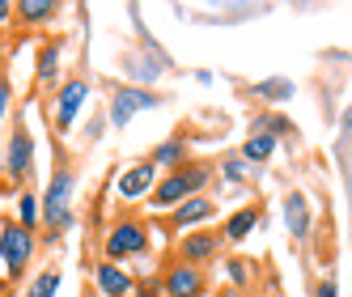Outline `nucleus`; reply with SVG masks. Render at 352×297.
<instances>
[{
  "instance_id": "13",
  "label": "nucleus",
  "mask_w": 352,
  "mask_h": 297,
  "mask_svg": "<svg viewBox=\"0 0 352 297\" xmlns=\"http://www.w3.org/2000/svg\"><path fill=\"white\" fill-rule=\"evenodd\" d=\"M259 217H263V208H259V204H242L238 212L225 217V226H221V242H242V238H250V234H255V226H259Z\"/></svg>"
},
{
  "instance_id": "3",
  "label": "nucleus",
  "mask_w": 352,
  "mask_h": 297,
  "mask_svg": "<svg viewBox=\"0 0 352 297\" xmlns=\"http://www.w3.org/2000/svg\"><path fill=\"white\" fill-rule=\"evenodd\" d=\"M34 234L30 230H21L17 221H5L0 226V259H5V276L17 280V276H26V267L34 259Z\"/></svg>"
},
{
  "instance_id": "11",
  "label": "nucleus",
  "mask_w": 352,
  "mask_h": 297,
  "mask_svg": "<svg viewBox=\"0 0 352 297\" xmlns=\"http://www.w3.org/2000/svg\"><path fill=\"white\" fill-rule=\"evenodd\" d=\"M94 280H98V289H102V297H128L132 293V272L128 267H119V263H111V259H102L94 267Z\"/></svg>"
},
{
  "instance_id": "12",
  "label": "nucleus",
  "mask_w": 352,
  "mask_h": 297,
  "mask_svg": "<svg viewBox=\"0 0 352 297\" xmlns=\"http://www.w3.org/2000/svg\"><path fill=\"white\" fill-rule=\"evenodd\" d=\"M153 183H157V170L148 166V162L128 166V170L119 175V200H140V195L153 191Z\"/></svg>"
},
{
  "instance_id": "28",
  "label": "nucleus",
  "mask_w": 352,
  "mask_h": 297,
  "mask_svg": "<svg viewBox=\"0 0 352 297\" xmlns=\"http://www.w3.org/2000/svg\"><path fill=\"white\" fill-rule=\"evenodd\" d=\"M13 17V5H5V0H0V21H9Z\"/></svg>"
},
{
  "instance_id": "14",
  "label": "nucleus",
  "mask_w": 352,
  "mask_h": 297,
  "mask_svg": "<svg viewBox=\"0 0 352 297\" xmlns=\"http://www.w3.org/2000/svg\"><path fill=\"white\" fill-rule=\"evenodd\" d=\"M217 212V204L208 200V195H191V200H183L179 208H170V226L174 230H191V226H199V221H208Z\"/></svg>"
},
{
  "instance_id": "2",
  "label": "nucleus",
  "mask_w": 352,
  "mask_h": 297,
  "mask_svg": "<svg viewBox=\"0 0 352 297\" xmlns=\"http://www.w3.org/2000/svg\"><path fill=\"white\" fill-rule=\"evenodd\" d=\"M212 162H183L179 170H166V179L153 183V191H148V204L153 208H179L183 200H191V195H204V187L212 183Z\"/></svg>"
},
{
  "instance_id": "22",
  "label": "nucleus",
  "mask_w": 352,
  "mask_h": 297,
  "mask_svg": "<svg viewBox=\"0 0 352 297\" xmlns=\"http://www.w3.org/2000/svg\"><path fill=\"white\" fill-rule=\"evenodd\" d=\"M255 98H267V102H285V98H293V81H285V77L259 81V85H255Z\"/></svg>"
},
{
  "instance_id": "6",
  "label": "nucleus",
  "mask_w": 352,
  "mask_h": 297,
  "mask_svg": "<svg viewBox=\"0 0 352 297\" xmlns=\"http://www.w3.org/2000/svg\"><path fill=\"white\" fill-rule=\"evenodd\" d=\"M85 102H89V81L85 77L64 81L60 94H56V128L60 132H72V123H77V115H81Z\"/></svg>"
},
{
  "instance_id": "27",
  "label": "nucleus",
  "mask_w": 352,
  "mask_h": 297,
  "mask_svg": "<svg viewBox=\"0 0 352 297\" xmlns=\"http://www.w3.org/2000/svg\"><path fill=\"white\" fill-rule=\"evenodd\" d=\"M9 98H13V94H9V81H0V115L9 111Z\"/></svg>"
},
{
  "instance_id": "7",
  "label": "nucleus",
  "mask_w": 352,
  "mask_h": 297,
  "mask_svg": "<svg viewBox=\"0 0 352 297\" xmlns=\"http://www.w3.org/2000/svg\"><path fill=\"white\" fill-rule=\"evenodd\" d=\"M5 170H9L13 183H26L34 175V140H30L26 128H13L9 148H5Z\"/></svg>"
},
{
  "instance_id": "18",
  "label": "nucleus",
  "mask_w": 352,
  "mask_h": 297,
  "mask_svg": "<svg viewBox=\"0 0 352 297\" xmlns=\"http://www.w3.org/2000/svg\"><path fill=\"white\" fill-rule=\"evenodd\" d=\"M34 77H38L43 85L60 77V43H43V47H38V64H34Z\"/></svg>"
},
{
  "instance_id": "4",
  "label": "nucleus",
  "mask_w": 352,
  "mask_h": 297,
  "mask_svg": "<svg viewBox=\"0 0 352 297\" xmlns=\"http://www.w3.org/2000/svg\"><path fill=\"white\" fill-rule=\"evenodd\" d=\"M157 107H162V94L144 89V85H119V89L111 94V111H107V119L115 123V128H128L132 115H140V111H157Z\"/></svg>"
},
{
  "instance_id": "10",
  "label": "nucleus",
  "mask_w": 352,
  "mask_h": 297,
  "mask_svg": "<svg viewBox=\"0 0 352 297\" xmlns=\"http://www.w3.org/2000/svg\"><path fill=\"white\" fill-rule=\"evenodd\" d=\"M217 255H221V234H187L179 242V263L199 267V263H212Z\"/></svg>"
},
{
  "instance_id": "24",
  "label": "nucleus",
  "mask_w": 352,
  "mask_h": 297,
  "mask_svg": "<svg viewBox=\"0 0 352 297\" xmlns=\"http://www.w3.org/2000/svg\"><path fill=\"white\" fill-rule=\"evenodd\" d=\"M128 297H162V280L144 276V280H136V285H132V293H128Z\"/></svg>"
},
{
  "instance_id": "23",
  "label": "nucleus",
  "mask_w": 352,
  "mask_h": 297,
  "mask_svg": "<svg viewBox=\"0 0 352 297\" xmlns=\"http://www.w3.org/2000/svg\"><path fill=\"white\" fill-rule=\"evenodd\" d=\"M225 272H230V280H234L238 289L250 280V263H246V259H230V263H225Z\"/></svg>"
},
{
  "instance_id": "17",
  "label": "nucleus",
  "mask_w": 352,
  "mask_h": 297,
  "mask_svg": "<svg viewBox=\"0 0 352 297\" xmlns=\"http://www.w3.org/2000/svg\"><path fill=\"white\" fill-rule=\"evenodd\" d=\"M13 13L26 21V26H43V21H52L60 13V5H52V0H21Z\"/></svg>"
},
{
  "instance_id": "16",
  "label": "nucleus",
  "mask_w": 352,
  "mask_h": 297,
  "mask_svg": "<svg viewBox=\"0 0 352 297\" xmlns=\"http://www.w3.org/2000/svg\"><path fill=\"white\" fill-rule=\"evenodd\" d=\"M293 119L285 115H259L255 123H250V136H267V140H280V136H293Z\"/></svg>"
},
{
  "instance_id": "19",
  "label": "nucleus",
  "mask_w": 352,
  "mask_h": 297,
  "mask_svg": "<svg viewBox=\"0 0 352 297\" xmlns=\"http://www.w3.org/2000/svg\"><path fill=\"white\" fill-rule=\"evenodd\" d=\"M272 153H276V140H267V136H246V144H242L238 157H242L246 166H263Z\"/></svg>"
},
{
  "instance_id": "21",
  "label": "nucleus",
  "mask_w": 352,
  "mask_h": 297,
  "mask_svg": "<svg viewBox=\"0 0 352 297\" xmlns=\"http://www.w3.org/2000/svg\"><path fill=\"white\" fill-rule=\"evenodd\" d=\"M17 226L34 234V226H38V195H30V191L17 195Z\"/></svg>"
},
{
  "instance_id": "1",
  "label": "nucleus",
  "mask_w": 352,
  "mask_h": 297,
  "mask_svg": "<svg viewBox=\"0 0 352 297\" xmlns=\"http://www.w3.org/2000/svg\"><path fill=\"white\" fill-rule=\"evenodd\" d=\"M72 195H77V170H72L68 162H56L52 183H47V191L38 195V221L52 230L47 238L72 230V221H77V212H72Z\"/></svg>"
},
{
  "instance_id": "26",
  "label": "nucleus",
  "mask_w": 352,
  "mask_h": 297,
  "mask_svg": "<svg viewBox=\"0 0 352 297\" xmlns=\"http://www.w3.org/2000/svg\"><path fill=\"white\" fill-rule=\"evenodd\" d=\"M314 297H340V293H336V280H322V285L314 289Z\"/></svg>"
},
{
  "instance_id": "5",
  "label": "nucleus",
  "mask_w": 352,
  "mask_h": 297,
  "mask_svg": "<svg viewBox=\"0 0 352 297\" xmlns=\"http://www.w3.org/2000/svg\"><path fill=\"white\" fill-rule=\"evenodd\" d=\"M144 246H148V234H144L140 221H119V226H111L102 251H107L111 263H123V259H132V255H144Z\"/></svg>"
},
{
  "instance_id": "29",
  "label": "nucleus",
  "mask_w": 352,
  "mask_h": 297,
  "mask_svg": "<svg viewBox=\"0 0 352 297\" xmlns=\"http://www.w3.org/2000/svg\"><path fill=\"white\" fill-rule=\"evenodd\" d=\"M221 297H242V289H230V293H221Z\"/></svg>"
},
{
  "instance_id": "8",
  "label": "nucleus",
  "mask_w": 352,
  "mask_h": 297,
  "mask_svg": "<svg viewBox=\"0 0 352 297\" xmlns=\"http://www.w3.org/2000/svg\"><path fill=\"white\" fill-rule=\"evenodd\" d=\"M162 293L166 297H204L208 293V280H204V267H191V263H174L162 280Z\"/></svg>"
},
{
  "instance_id": "20",
  "label": "nucleus",
  "mask_w": 352,
  "mask_h": 297,
  "mask_svg": "<svg viewBox=\"0 0 352 297\" xmlns=\"http://www.w3.org/2000/svg\"><path fill=\"white\" fill-rule=\"evenodd\" d=\"M60 267H47V272H38V276L26 285V293H21V297H56L60 293Z\"/></svg>"
},
{
  "instance_id": "9",
  "label": "nucleus",
  "mask_w": 352,
  "mask_h": 297,
  "mask_svg": "<svg viewBox=\"0 0 352 297\" xmlns=\"http://www.w3.org/2000/svg\"><path fill=\"white\" fill-rule=\"evenodd\" d=\"M285 230H289L297 242L310 238V230H314V212H310L306 191H289V195H285Z\"/></svg>"
},
{
  "instance_id": "15",
  "label": "nucleus",
  "mask_w": 352,
  "mask_h": 297,
  "mask_svg": "<svg viewBox=\"0 0 352 297\" xmlns=\"http://www.w3.org/2000/svg\"><path fill=\"white\" fill-rule=\"evenodd\" d=\"M187 162V136H170L153 148V157H148V166L153 170H179Z\"/></svg>"
},
{
  "instance_id": "25",
  "label": "nucleus",
  "mask_w": 352,
  "mask_h": 297,
  "mask_svg": "<svg viewBox=\"0 0 352 297\" xmlns=\"http://www.w3.org/2000/svg\"><path fill=\"white\" fill-rule=\"evenodd\" d=\"M221 170H225V179H230V183H242V179H246V170H250V166H246L242 157H230V162H225Z\"/></svg>"
}]
</instances>
